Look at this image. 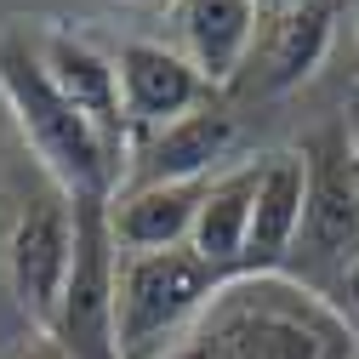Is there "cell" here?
Instances as JSON below:
<instances>
[{"instance_id":"cell-1","label":"cell","mask_w":359,"mask_h":359,"mask_svg":"<svg viewBox=\"0 0 359 359\" xmlns=\"http://www.w3.org/2000/svg\"><path fill=\"white\" fill-rule=\"evenodd\" d=\"M165 359H353V331L313 285L262 274L222 285Z\"/></svg>"},{"instance_id":"cell-2","label":"cell","mask_w":359,"mask_h":359,"mask_svg":"<svg viewBox=\"0 0 359 359\" xmlns=\"http://www.w3.org/2000/svg\"><path fill=\"white\" fill-rule=\"evenodd\" d=\"M0 97H6L29 154L40 160V177L57 194H69L74 205L114 200V189L126 183V154L52 86V74L40 69L34 34L23 29L0 34Z\"/></svg>"},{"instance_id":"cell-3","label":"cell","mask_w":359,"mask_h":359,"mask_svg":"<svg viewBox=\"0 0 359 359\" xmlns=\"http://www.w3.org/2000/svg\"><path fill=\"white\" fill-rule=\"evenodd\" d=\"M222 280L194 257V245L177 251H143L126 257L120 251V297H114V337L120 359H165L200 313Z\"/></svg>"},{"instance_id":"cell-4","label":"cell","mask_w":359,"mask_h":359,"mask_svg":"<svg viewBox=\"0 0 359 359\" xmlns=\"http://www.w3.org/2000/svg\"><path fill=\"white\" fill-rule=\"evenodd\" d=\"M114 297H120V245L109 234V200H80L74 262H69V285L52 320V337L69 348V359H120Z\"/></svg>"},{"instance_id":"cell-5","label":"cell","mask_w":359,"mask_h":359,"mask_svg":"<svg viewBox=\"0 0 359 359\" xmlns=\"http://www.w3.org/2000/svg\"><path fill=\"white\" fill-rule=\"evenodd\" d=\"M69 262H74V200L46 183V194L29 200L6 234V285L23 320L34 325L57 320Z\"/></svg>"},{"instance_id":"cell-6","label":"cell","mask_w":359,"mask_h":359,"mask_svg":"<svg viewBox=\"0 0 359 359\" xmlns=\"http://www.w3.org/2000/svg\"><path fill=\"white\" fill-rule=\"evenodd\" d=\"M308 217L297 240V268H308V280H320L325 268H353L359 257V171L353 154L337 131L313 137L308 149Z\"/></svg>"},{"instance_id":"cell-7","label":"cell","mask_w":359,"mask_h":359,"mask_svg":"<svg viewBox=\"0 0 359 359\" xmlns=\"http://www.w3.org/2000/svg\"><path fill=\"white\" fill-rule=\"evenodd\" d=\"M114 69H120V103L131 137L137 131L149 137V131L217 103V86L183 57V46H165V40H126L114 52Z\"/></svg>"},{"instance_id":"cell-8","label":"cell","mask_w":359,"mask_h":359,"mask_svg":"<svg viewBox=\"0 0 359 359\" xmlns=\"http://www.w3.org/2000/svg\"><path fill=\"white\" fill-rule=\"evenodd\" d=\"M234 137H240L234 114L222 103H205V109H194V114H183V120H171V126L131 143L126 183H211L217 165L229 160Z\"/></svg>"},{"instance_id":"cell-9","label":"cell","mask_w":359,"mask_h":359,"mask_svg":"<svg viewBox=\"0 0 359 359\" xmlns=\"http://www.w3.org/2000/svg\"><path fill=\"white\" fill-rule=\"evenodd\" d=\"M34 52H40V69L52 74L57 92L131 160V126H126V103H120V69H114V57L97 52L86 34L57 29V23L34 34Z\"/></svg>"},{"instance_id":"cell-10","label":"cell","mask_w":359,"mask_h":359,"mask_svg":"<svg viewBox=\"0 0 359 359\" xmlns=\"http://www.w3.org/2000/svg\"><path fill=\"white\" fill-rule=\"evenodd\" d=\"M302 217H308V154L302 149H280V154H268L257 165V205H251L245 274L240 280L280 274V268L297 257Z\"/></svg>"},{"instance_id":"cell-11","label":"cell","mask_w":359,"mask_h":359,"mask_svg":"<svg viewBox=\"0 0 359 359\" xmlns=\"http://www.w3.org/2000/svg\"><path fill=\"white\" fill-rule=\"evenodd\" d=\"M205 183H126L109 200V234L126 257L189 245Z\"/></svg>"},{"instance_id":"cell-12","label":"cell","mask_w":359,"mask_h":359,"mask_svg":"<svg viewBox=\"0 0 359 359\" xmlns=\"http://www.w3.org/2000/svg\"><path fill=\"white\" fill-rule=\"evenodd\" d=\"M257 0H177V34H183V57L211 80L229 86L245 69V52L257 40Z\"/></svg>"},{"instance_id":"cell-13","label":"cell","mask_w":359,"mask_h":359,"mask_svg":"<svg viewBox=\"0 0 359 359\" xmlns=\"http://www.w3.org/2000/svg\"><path fill=\"white\" fill-rule=\"evenodd\" d=\"M257 165L211 177L205 200H200V217H194V234H189L194 257L211 268L222 285H234L245 274V234H251V205H257Z\"/></svg>"},{"instance_id":"cell-14","label":"cell","mask_w":359,"mask_h":359,"mask_svg":"<svg viewBox=\"0 0 359 359\" xmlns=\"http://www.w3.org/2000/svg\"><path fill=\"white\" fill-rule=\"evenodd\" d=\"M337 34V6L331 0H291V6L274 18L262 46V86L268 92H297L320 74L325 52Z\"/></svg>"},{"instance_id":"cell-15","label":"cell","mask_w":359,"mask_h":359,"mask_svg":"<svg viewBox=\"0 0 359 359\" xmlns=\"http://www.w3.org/2000/svg\"><path fill=\"white\" fill-rule=\"evenodd\" d=\"M12 359H69V348H63L57 337H40V342H29V348L12 353Z\"/></svg>"},{"instance_id":"cell-16","label":"cell","mask_w":359,"mask_h":359,"mask_svg":"<svg viewBox=\"0 0 359 359\" xmlns=\"http://www.w3.org/2000/svg\"><path fill=\"white\" fill-rule=\"evenodd\" d=\"M342 297L359 308V257H353V268H348V274H342Z\"/></svg>"},{"instance_id":"cell-17","label":"cell","mask_w":359,"mask_h":359,"mask_svg":"<svg viewBox=\"0 0 359 359\" xmlns=\"http://www.w3.org/2000/svg\"><path fill=\"white\" fill-rule=\"evenodd\" d=\"M257 6H262V12H285L291 0H257Z\"/></svg>"},{"instance_id":"cell-18","label":"cell","mask_w":359,"mask_h":359,"mask_svg":"<svg viewBox=\"0 0 359 359\" xmlns=\"http://www.w3.org/2000/svg\"><path fill=\"white\" fill-rule=\"evenodd\" d=\"M0 268H6V234H0Z\"/></svg>"},{"instance_id":"cell-19","label":"cell","mask_w":359,"mask_h":359,"mask_svg":"<svg viewBox=\"0 0 359 359\" xmlns=\"http://www.w3.org/2000/svg\"><path fill=\"white\" fill-rule=\"evenodd\" d=\"M353 171H359V154H353Z\"/></svg>"}]
</instances>
